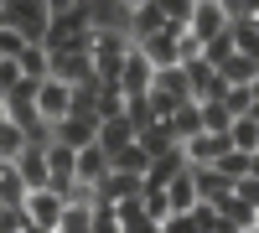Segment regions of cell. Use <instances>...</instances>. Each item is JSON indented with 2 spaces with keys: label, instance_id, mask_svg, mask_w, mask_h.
<instances>
[{
  "label": "cell",
  "instance_id": "49",
  "mask_svg": "<svg viewBox=\"0 0 259 233\" xmlns=\"http://www.w3.org/2000/svg\"><path fill=\"white\" fill-rule=\"evenodd\" d=\"M21 233H47V228H36V223H26V228H21Z\"/></svg>",
  "mask_w": 259,
  "mask_h": 233
},
{
  "label": "cell",
  "instance_id": "9",
  "mask_svg": "<svg viewBox=\"0 0 259 233\" xmlns=\"http://www.w3.org/2000/svg\"><path fill=\"white\" fill-rule=\"evenodd\" d=\"M223 151H233V140L228 135H192V140H182V161L187 166H212V161H218Z\"/></svg>",
  "mask_w": 259,
  "mask_h": 233
},
{
  "label": "cell",
  "instance_id": "42",
  "mask_svg": "<svg viewBox=\"0 0 259 233\" xmlns=\"http://www.w3.org/2000/svg\"><path fill=\"white\" fill-rule=\"evenodd\" d=\"M233 197H239V202H249L254 213H259V176H244V181H233Z\"/></svg>",
  "mask_w": 259,
  "mask_h": 233
},
{
  "label": "cell",
  "instance_id": "55",
  "mask_svg": "<svg viewBox=\"0 0 259 233\" xmlns=\"http://www.w3.org/2000/svg\"><path fill=\"white\" fill-rule=\"evenodd\" d=\"M0 166H6V161H0Z\"/></svg>",
  "mask_w": 259,
  "mask_h": 233
},
{
  "label": "cell",
  "instance_id": "5",
  "mask_svg": "<svg viewBox=\"0 0 259 233\" xmlns=\"http://www.w3.org/2000/svg\"><path fill=\"white\" fill-rule=\"evenodd\" d=\"M187 83H192V99H197V104H218L228 88H233V83L218 73V68H212V62H187Z\"/></svg>",
  "mask_w": 259,
  "mask_h": 233
},
{
  "label": "cell",
  "instance_id": "43",
  "mask_svg": "<svg viewBox=\"0 0 259 233\" xmlns=\"http://www.w3.org/2000/svg\"><path fill=\"white\" fill-rule=\"evenodd\" d=\"M89 233H124L119 218H114V207H94V228Z\"/></svg>",
  "mask_w": 259,
  "mask_h": 233
},
{
  "label": "cell",
  "instance_id": "14",
  "mask_svg": "<svg viewBox=\"0 0 259 233\" xmlns=\"http://www.w3.org/2000/svg\"><path fill=\"white\" fill-rule=\"evenodd\" d=\"M182 171H187V161H182V145H177L171 156H156V161H150V171L140 176V187H145V192H166L171 176H182Z\"/></svg>",
  "mask_w": 259,
  "mask_h": 233
},
{
  "label": "cell",
  "instance_id": "24",
  "mask_svg": "<svg viewBox=\"0 0 259 233\" xmlns=\"http://www.w3.org/2000/svg\"><path fill=\"white\" fill-rule=\"evenodd\" d=\"M130 140H135V130H130V119H99V145H104V151H124V145Z\"/></svg>",
  "mask_w": 259,
  "mask_h": 233
},
{
  "label": "cell",
  "instance_id": "33",
  "mask_svg": "<svg viewBox=\"0 0 259 233\" xmlns=\"http://www.w3.org/2000/svg\"><path fill=\"white\" fill-rule=\"evenodd\" d=\"M16 68H21V78H36V83H41V78H47V47H36V41H31V47L16 57Z\"/></svg>",
  "mask_w": 259,
  "mask_h": 233
},
{
  "label": "cell",
  "instance_id": "18",
  "mask_svg": "<svg viewBox=\"0 0 259 233\" xmlns=\"http://www.w3.org/2000/svg\"><path fill=\"white\" fill-rule=\"evenodd\" d=\"M135 145L156 161V156H171V151H177V135L166 130V119H156V124H145V130H135Z\"/></svg>",
  "mask_w": 259,
  "mask_h": 233
},
{
  "label": "cell",
  "instance_id": "46",
  "mask_svg": "<svg viewBox=\"0 0 259 233\" xmlns=\"http://www.w3.org/2000/svg\"><path fill=\"white\" fill-rule=\"evenodd\" d=\"M114 6H119V11L130 16V11H145V6H156V0H114Z\"/></svg>",
  "mask_w": 259,
  "mask_h": 233
},
{
  "label": "cell",
  "instance_id": "1",
  "mask_svg": "<svg viewBox=\"0 0 259 233\" xmlns=\"http://www.w3.org/2000/svg\"><path fill=\"white\" fill-rule=\"evenodd\" d=\"M89 31H94L89 6H68V11L47 16V31H41L36 47H47V52H89Z\"/></svg>",
  "mask_w": 259,
  "mask_h": 233
},
{
  "label": "cell",
  "instance_id": "31",
  "mask_svg": "<svg viewBox=\"0 0 259 233\" xmlns=\"http://www.w3.org/2000/svg\"><path fill=\"white\" fill-rule=\"evenodd\" d=\"M218 73H223L228 83H254V78H259V62H254V57H244V52H233Z\"/></svg>",
  "mask_w": 259,
  "mask_h": 233
},
{
  "label": "cell",
  "instance_id": "53",
  "mask_svg": "<svg viewBox=\"0 0 259 233\" xmlns=\"http://www.w3.org/2000/svg\"><path fill=\"white\" fill-rule=\"evenodd\" d=\"M244 233H259V228H244Z\"/></svg>",
  "mask_w": 259,
  "mask_h": 233
},
{
  "label": "cell",
  "instance_id": "19",
  "mask_svg": "<svg viewBox=\"0 0 259 233\" xmlns=\"http://www.w3.org/2000/svg\"><path fill=\"white\" fill-rule=\"evenodd\" d=\"M124 88H119V78H99V99H94V114L99 119H124Z\"/></svg>",
  "mask_w": 259,
  "mask_h": 233
},
{
  "label": "cell",
  "instance_id": "50",
  "mask_svg": "<svg viewBox=\"0 0 259 233\" xmlns=\"http://www.w3.org/2000/svg\"><path fill=\"white\" fill-rule=\"evenodd\" d=\"M249 114H254V119H259V99H254V109H249Z\"/></svg>",
  "mask_w": 259,
  "mask_h": 233
},
{
  "label": "cell",
  "instance_id": "27",
  "mask_svg": "<svg viewBox=\"0 0 259 233\" xmlns=\"http://www.w3.org/2000/svg\"><path fill=\"white\" fill-rule=\"evenodd\" d=\"M26 202V181L16 166H0V207H21Z\"/></svg>",
  "mask_w": 259,
  "mask_h": 233
},
{
  "label": "cell",
  "instance_id": "54",
  "mask_svg": "<svg viewBox=\"0 0 259 233\" xmlns=\"http://www.w3.org/2000/svg\"><path fill=\"white\" fill-rule=\"evenodd\" d=\"M254 228H259V218H254Z\"/></svg>",
  "mask_w": 259,
  "mask_h": 233
},
{
  "label": "cell",
  "instance_id": "56",
  "mask_svg": "<svg viewBox=\"0 0 259 233\" xmlns=\"http://www.w3.org/2000/svg\"><path fill=\"white\" fill-rule=\"evenodd\" d=\"M156 233H161V228H156Z\"/></svg>",
  "mask_w": 259,
  "mask_h": 233
},
{
  "label": "cell",
  "instance_id": "20",
  "mask_svg": "<svg viewBox=\"0 0 259 233\" xmlns=\"http://www.w3.org/2000/svg\"><path fill=\"white\" fill-rule=\"evenodd\" d=\"M166 202H171V213H192L202 197H197V181H192V166L182 176H171V187H166Z\"/></svg>",
  "mask_w": 259,
  "mask_h": 233
},
{
  "label": "cell",
  "instance_id": "48",
  "mask_svg": "<svg viewBox=\"0 0 259 233\" xmlns=\"http://www.w3.org/2000/svg\"><path fill=\"white\" fill-rule=\"evenodd\" d=\"M249 176H259V151H254V166H249Z\"/></svg>",
  "mask_w": 259,
  "mask_h": 233
},
{
  "label": "cell",
  "instance_id": "36",
  "mask_svg": "<svg viewBox=\"0 0 259 233\" xmlns=\"http://www.w3.org/2000/svg\"><path fill=\"white\" fill-rule=\"evenodd\" d=\"M218 213H223V218H233L239 228H254V218H259L254 207H249V202H239L233 192H228V197H218Z\"/></svg>",
  "mask_w": 259,
  "mask_h": 233
},
{
  "label": "cell",
  "instance_id": "25",
  "mask_svg": "<svg viewBox=\"0 0 259 233\" xmlns=\"http://www.w3.org/2000/svg\"><path fill=\"white\" fill-rule=\"evenodd\" d=\"M228 140H233V151H249L254 156L259 151V119L254 114H239V119L228 124Z\"/></svg>",
  "mask_w": 259,
  "mask_h": 233
},
{
  "label": "cell",
  "instance_id": "40",
  "mask_svg": "<svg viewBox=\"0 0 259 233\" xmlns=\"http://www.w3.org/2000/svg\"><path fill=\"white\" fill-rule=\"evenodd\" d=\"M197 57H202V36H192V31H182V36H177V62L187 68V62H197Z\"/></svg>",
  "mask_w": 259,
  "mask_h": 233
},
{
  "label": "cell",
  "instance_id": "11",
  "mask_svg": "<svg viewBox=\"0 0 259 233\" xmlns=\"http://www.w3.org/2000/svg\"><path fill=\"white\" fill-rule=\"evenodd\" d=\"M11 166L21 171L26 192H41V187H52V176H47V145H26V151H21Z\"/></svg>",
  "mask_w": 259,
  "mask_h": 233
},
{
  "label": "cell",
  "instance_id": "15",
  "mask_svg": "<svg viewBox=\"0 0 259 233\" xmlns=\"http://www.w3.org/2000/svg\"><path fill=\"white\" fill-rule=\"evenodd\" d=\"M166 130L177 135V145H182V140H192V135H202V104H197V99L177 104V109L166 114Z\"/></svg>",
  "mask_w": 259,
  "mask_h": 233
},
{
  "label": "cell",
  "instance_id": "28",
  "mask_svg": "<svg viewBox=\"0 0 259 233\" xmlns=\"http://www.w3.org/2000/svg\"><path fill=\"white\" fill-rule=\"evenodd\" d=\"M249 166H254L249 151H223L218 161H212V171H223L228 181H244V176H249Z\"/></svg>",
  "mask_w": 259,
  "mask_h": 233
},
{
  "label": "cell",
  "instance_id": "17",
  "mask_svg": "<svg viewBox=\"0 0 259 233\" xmlns=\"http://www.w3.org/2000/svg\"><path fill=\"white\" fill-rule=\"evenodd\" d=\"M73 166H78V151H73V145H62V140H52V145H47V176H52V192H62V187L73 181Z\"/></svg>",
  "mask_w": 259,
  "mask_h": 233
},
{
  "label": "cell",
  "instance_id": "44",
  "mask_svg": "<svg viewBox=\"0 0 259 233\" xmlns=\"http://www.w3.org/2000/svg\"><path fill=\"white\" fill-rule=\"evenodd\" d=\"M161 233H202V228H197V218H192V213H171V218L161 223Z\"/></svg>",
  "mask_w": 259,
  "mask_h": 233
},
{
  "label": "cell",
  "instance_id": "23",
  "mask_svg": "<svg viewBox=\"0 0 259 233\" xmlns=\"http://www.w3.org/2000/svg\"><path fill=\"white\" fill-rule=\"evenodd\" d=\"M109 171H124V176H145V171H150V156L140 151L135 140H130L124 151H114V156H109Z\"/></svg>",
  "mask_w": 259,
  "mask_h": 233
},
{
  "label": "cell",
  "instance_id": "2",
  "mask_svg": "<svg viewBox=\"0 0 259 233\" xmlns=\"http://www.w3.org/2000/svg\"><path fill=\"white\" fill-rule=\"evenodd\" d=\"M130 52H135V36H130L124 26H94L89 31V62H94L99 78H119Z\"/></svg>",
  "mask_w": 259,
  "mask_h": 233
},
{
  "label": "cell",
  "instance_id": "8",
  "mask_svg": "<svg viewBox=\"0 0 259 233\" xmlns=\"http://www.w3.org/2000/svg\"><path fill=\"white\" fill-rule=\"evenodd\" d=\"M187 26H161L156 36H140L135 47L145 52V62L150 68H171V62H177V36H182Z\"/></svg>",
  "mask_w": 259,
  "mask_h": 233
},
{
  "label": "cell",
  "instance_id": "10",
  "mask_svg": "<svg viewBox=\"0 0 259 233\" xmlns=\"http://www.w3.org/2000/svg\"><path fill=\"white\" fill-rule=\"evenodd\" d=\"M47 78H62V83H83V78H99L89 52H47Z\"/></svg>",
  "mask_w": 259,
  "mask_h": 233
},
{
  "label": "cell",
  "instance_id": "16",
  "mask_svg": "<svg viewBox=\"0 0 259 233\" xmlns=\"http://www.w3.org/2000/svg\"><path fill=\"white\" fill-rule=\"evenodd\" d=\"M73 176H78V181H89V187H99L104 176H109V151H104L99 140H94V145H83V151H78V166H73Z\"/></svg>",
  "mask_w": 259,
  "mask_h": 233
},
{
  "label": "cell",
  "instance_id": "22",
  "mask_svg": "<svg viewBox=\"0 0 259 233\" xmlns=\"http://www.w3.org/2000/svg\"><path fill=\"white\" fill-rule=\"evenodd\" d=\"M161 26H171V21L161 16V6H145V11H130V16H124V31L135 36V41H140V36H156Z\"/></svg>",
  "mask_w": 259,
  "mask_h": 233
},
{
  "label": "cell",
  "instance_id": "21",
  "mask_svg": "<svg viewBox=\"0 0 259 233\" xmlns=\"http://www.w3.org/2000/svg\"><path fill=\"white\" fill-rule=\"evenodd\" d=\"M192 181H197V197H202V202H218V197L233 192V181H228L223 171H212V166H192Z\"/></svg>",
  "mask_w": 259,
  "mask_h": 233
},
{
  "label": "cell",
  "instance_id": "39",
  "mask_svg": "<svg viewBox=\"0 0 259 233\" xmlns=\"http://www.w3.org/2000/svg\"><path fill=\"white\" fill-rule=\"evenodd\" d=\"M26 47H31V41L21 36V31H11V26H0V57H11V62H16V57L26 52Z\"/></svg>",
  "mask_w": 259,
  "mask_h": 233
},
{
  "label": "cell",
  "instance_id": "6",
  "mask_svg": "<svg viewBox=\"0 0 259 233\" xmlns=\"http://www.w3.org/2000/svg\"><path fill=\"white\" fill-rule=\"evenodd\" d=\"M21 207H26V218H31L36 228L57 233V223H62V207H68V202H62V192L41 187V192H26V202H21Z\"/></svg>",
  "mask_w": 259,
  "mask_h": 233
},
{
  "label": "cell",
  "instance_id": "3",
  "mask_svg": "<svg viewBox=\"0 0 259 233\" xmlns=\"http://www.w3.org/2000/svg\"><path fill=\"white\" fill-rule=\"evenodd\" d=\"M0 11H6L11 31H21L26 41H41V31H47V6L41 0H0Z\"/></svg>",
  "mask_w": 259,
  "mask_h": 233
},
{
  "label": "cell",
  "instance_id": "32",
  "mask_svg": "<svg viewBox=\"0 0 259 233\" xmlns=\"http://www.w3.org/2000/svg\"><path fill=\"white\" fill-rule=\"evenodd\" d=\"M124 119H130V130H145V124H156L161 114H156V104H150V94H140V99L124 104Z\"/></svg>",
  "mask_w": 259,
  "mask_h": 233
},
{
  "label": "cell",
  "instance_id": "51",
  "mask_svg": "<svg viewBox=\"0 0 259 233\" xmlns=\"http://www.w3.org/2000/svg\"><path fill=\"white\" fill-rule=\"evenodd\" d=\"M73 6H94V0H73Z\"/></svg>",
  "mask_w": 259,
  "mask_h": 233
},
{
  "label": "cell",
  "instance_id": "34",
  "mask_svg": "<svg viewBox=\"0 0 259 233\" xmlns=\"http://www.w3.org/2000/svg\"><path fill=\"white\" fill-rule=\"evenodd\" d=\"M228 124H233V114H228L223 99H218V104H202V130H207V135H228Z\"/></svg>",
  "mask_w": 259,
  "mask_h": 233
},
{
  "label": "cell",
  "instance_id": "47",
  "mask_svg": "<svg viewBox=\"0 0 259 233\" xmlns=\"http://www.w3.org/2000/svg\"><path fill=\"white\" fill-rule=\"evenodd\" d=\"M41 6H47V16H57V11H68L73 0H41Z\"/></svg>",
  "mask_w": 259,
  "mask_h": 233
},
{
  "label": "cell",
  "instance_id": "41",
  "mask_svg": "<svg viewBox=\"0 0 259 233\" xmlns=\"http://www.w3.org/2000/svg\"><path fill=\"white\" fill-rule=\"evenodd\" d=\"M145 218L156 223V228L171 218V202H166V192H145Z\"/></svg>",
  "mask_w": 259,
  "mask_h": 233
},
{
  "label": "cell",
  "instance_id": "30",
  "mask_svg": "<svg viewBox=\"0 0 259 233\" xmlns=\"http://www.w3.org/2000/svg\"><path fill=\"white\" fill-rule=\"evenodd\" d=\"M228 31H233V47L259 62V26H254V21H228Z\"/></svg>",
  "mask_w": 259,
  "mask_h": 233
},
{
  "label": "cell",
  "instance_id": "7",
  "mask_svg": "<svg viewBox=\"0 0 259 233\" xmlns=\"http://www.w3.org/2000/svg\"><path fill=\"white\" fill-rule=\"evenodd\" d=\"M52 140L73 145V151L94 145V140H99V114L89 109V114H68V119H57V124H52Z\"/></svg>",
  "mask_w": 259,
  "mask_h": 233
},
{
  "label": "cell",
  "instance_id": "52",
  "mask_svg": "<svg viewBox=\"0 0 259 233\" xmlns=\"http://www.w3.org/2000/svg\"><path fill=\"white\" fill-rule=\"evenodd\" d=\"M0 26H6V11H0Z\"/></svg>",
  "mask_w": 259,
  "mask_h": 233
},
{
  "label": "cell",
  "instance_id": "29",
  "mask_svg": "<svg viewBox=\"0 0 259 233\" xmlns=\"http://www.w3.org/2000/svg\"><path fill=\"white\" fill-rule=\"evenodd\" d=\"M233 52H239V47H233V31H218V36L202 41V62H212V68H223Z\"/></svg>",
  "mask_w": 259,
  "mask_h": 233
},
{
  "label": "cell",
  "instance_id": "37",
  "mask_svg": "<svg viewBox=\"0 0 259 233\" xmlns=\"http://www.w3.org/2000/svg\"><path fill=\"white\" fill-rule=\"evenodd\" d=\"M223 104H228V114L239 119V114H249V109H254V88H249V83H233V88L223 94Z\"/></svg>",
  "mask_w": 259,
  "mask_h": 233
},
{
  "label": "cell",
  "instance_id": "35",
  "mask_svg": "<svg viewBox=\"0 0 259 233\" xmlns=\"http://www.w3.org/2000/svg\"><path fill=\"white\" fill-rule=\"evenodd\" d=\"M94 228V207H62V223H57V233H89Z\"/></svg>",
  "mask_w": 259,
  "mask_h": 233
},
{
  "label": "cell",
  "instance_id": "45",
  "mask_svg": "<svg viewBox=\"0 0 259 233\" xmlns=\"http://www.w3.org/2000/svg\"><path fill=\"white\" fill-rule=\"evenodd\" d=\"M192 218H197V228L207 233V228H212V218H218V202H197V207H192Z\"/></svg>",
  "mask_w": 259,
  "mask_h": 233
},
{
  "label": "cell",
  "instance_id": "4",
  "mask_svg": "<svg viewBox=\"0 0 259 233\" xmlns=\"http://www.w3.org/2000/svg\"><path fill=\"white\" fill-rule=\"evenodd\" d=\"M36 114L57 124V119H68L73 114V83H62V78H41V88H36Z\"/></svg>",
  "mask_w": 259,
  "mask_h": 233
},
{
  "label": "cell",
  "instance_id": "26",
  "mask_svg": "<svg viewBox=\"0 0 259 233\" xmlns=\"http://www.w3.org/2000/svg\"><path fill=\"white\" fill-rule=\"evenodd\" d=\"M21 151H26V130H21L16 119H0V161L11 166V161H16Z\"/></svg>",
  "mask_w": 259,
  "mask_h": 233
},
{
  "label": "cell",
  "instance_id": "38",
  "mask_svg": "<svg viewBox=\"0 0 259 233\" xmlns=\"http://www.w3.org/2000/svg\"><path fill=\"white\" fill-rule=\"evenodd\" d=\"M156 6H161V16L171 21V26H187V21H192V6H197V0H156Z\"/></svg>",
  "mask_w": 259,
  "mask_h": 233
},
{
  "label": "cell",
  "instance_id": "12",
  "mask_svg": "<svg viewBox=\"0 0 259 233\" xmlns=\"http://www.w3.org/2000/svg\"><path fill=\"white\" fill-rule=\"evenodd\" d=\"M187 31L192 36H218V31H228V11H223V0H197L192 6V21H187Z\"/></svg>",
  "mask_w": 259,
  "mask_h": 233
},
{
  "label": "cell",
  "instance_id": "13",
  "mask_svg": "<svg viewBox=\"0 0 259 233\" xmlns=\"http://www.w3.org/2000/svg\"><path fill=\"white\" fill-rule=\"evenodd\" d=\"M150 78H156V68L145 62V52L135 47L124 57V68H119V88H124V99H140V94H150Z\"/></svg>",
  "mask_w": 259,
  "mask_h": 233
}]
</instances>
